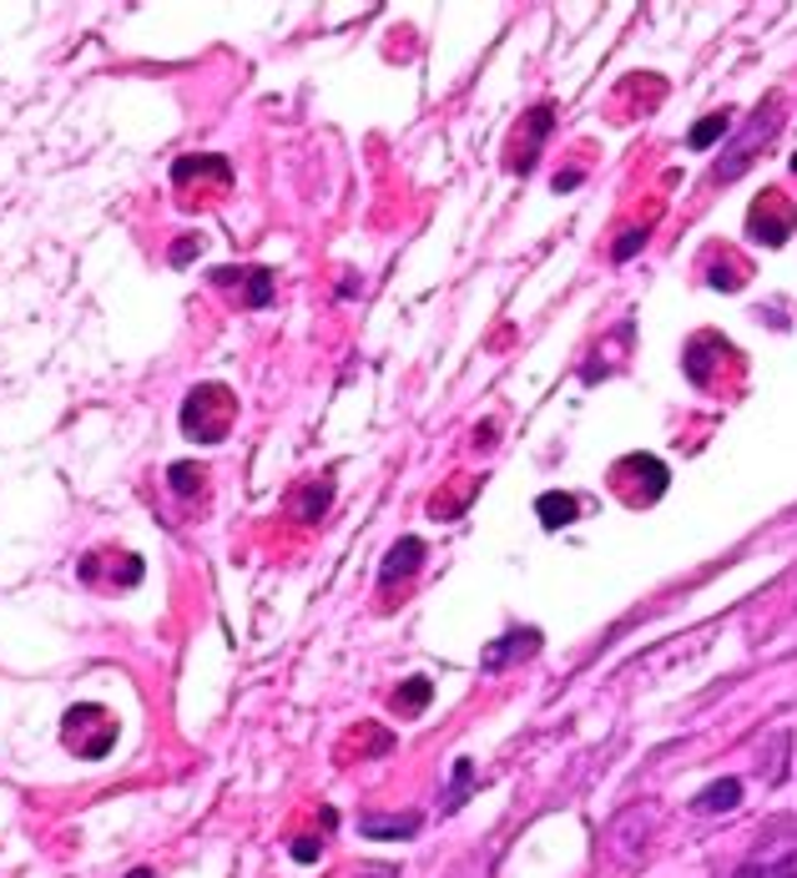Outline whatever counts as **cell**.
Returning a JSON list of instances; mask_svg holds the SVG:
<instances>
[{"label":"cell","mask_w":797,"mask_h":878,"mask_svg":"<svg viewBox=\"0 0 797 878\" xmlns=\"http://www.w3.org/2000/svg\"><path fill=\"white\" fill-rule=\"evenodd\" d=\"M233 419H238V399H233L227 384H197V389L182 399V435L197 439V445L227 439Z\"/></svg>","instance_id":"obj_1"},{"label":"cell","mask_w":797,"mask_h":878,"mask_svg":"<svg viewBox=\"0 0 797 878\" xmlns=\"http://www.w3.org/2000/svg\"><path fill=\"white\" fill-rule=\"evenodd\" d=\"M117 737H121V727L101 702H76L72 713L61 717V742H66L76 758H91V762L107 758V752L117 748Z\"/></svg>","instance_id":"obj_2"},{"label":"cell","mask_w":797,"mask_h":878,"mask_svg":"<svg viewBox=\"0 0 797 878\" xmlns=\"http://www.w3.org/2000/svg\"><path fill=\"white\" fill-rule=\"evenodd\" d=\"M726 878H797V828L787 818H777Z\"/></svg>","instance_id":"obj_3"},{"label":"cell","mask_w":797,"mask_h":878,"mask_svg":"<svg viewBox=\"0 0 797 878\" xmlns=\"http://www.w3.org/2000/svg\"><path fill=\"white\" fill-rule=\"evenodd\" d=\"M747 233H752L757 243H767V248H777V243L793 238V207H787L783 192H767V197L752 202Z\"/></svg>","instance_id":"obj_4"},{"label":"cell","mask_w":797,"mask_h":878,"mask_svg":"<svg viewBox=\"0 0 797 878\" xmlns=\"http://www.w3.org/2000/svg\"><path fill=\"white\" fill-rule=\"evenodd\" d=\"M172 182H177V192H192V182H213V192H227L233 167H227L223 157H182V162L172 167Z\"/></svg>","instance_id":"obj_5"},{"label":"cell","mask_w":797,"mask_h":878,"mask_svg":"<svg viewBox=\"0 0 797 878\" xmlns=\"http://www.w3.org/2000/svg\"><path fill=\"white\" fill-rule=\"evenodd\" d=\"M773 127H777V107H773V117H767V121H762V111H757V117H752V127L742 131V142L726 152L722 167H717V182H732V178H737L742 167H747V157L757 152V147H767V131H773Z\"/></svg>","instance_id":"obj_6"},{"label":"cell","mask_w":797,"mask_h":878,"mask_svg":"<svg viewBox=\"0 0 797 878\" xmlns=\"http://www.w3.org/2000/svg\"><path fill=\"white\" fill-rule=\"evenodd\" d=\"M424 566V540H414V535H405V540H399V546L389 550V556H384V566H379V581H409V576H414V570Z\"/></svg>","instance_id":"obj_7"},{"label":"cell","mask_w":797,"mask_h":878,"mask_svg":"<svg viewBox=\"0 0 797 878\" xmlns=\"http://www.w3.org/2000/svg\"><path fill=\"white\" fill-rule=\"evenodd\" d=\"M536 646H540V631H520V627H515V631H505V636L485 652V666H489V672H500V666H510V656H525V652H536Z\"/></svg>","instance_id":"obj_8"},{"label":"cell","mask_w":797,"mask_h":878,"mask_svg":"<svg viewBox=\"0 0 797 878\" xmlns=\"http://www.w3.org/2000/svg\"><path fill=\"white\" fill-rule=\"evenodd\" d=\"M737 803H742V783L737 778H722V783H712L707 793H697L691 807H697V813H717V807H722L726 813V807H737Z\"/></svg>","instance_id":"obj_9"},{"label":"cell","mask_w":797,"mask_h":878,"mask_svg":"<svg viewBox=\"0 0 797 878\" xmlns=\"http://www.w3.org/2000/svg\"><path fill=\"white\" fill-rule=\"evenodd\" d=\"M536 511H540V525L556 531V525H571L575 515H581V505H575V495H540Z\"/></svg>","instance_id":"obj_10"},{"label":"cell","mask_w":797,"mask_h":878,"mask_svg":"<svg viewBox=\"0 0 797 878\" xmlns=\"http://www.w3.org/2000/svg\"><path fill=\"white\" fill-rule=\"evenodd\" d=\"M434 697V687H429V677H409L405 687L394 692V713H405V717H419L424 713V702Z\"/></svg>","instance_id":"obj_11"},{"label":"cell","mask_w":797,"mask_h":878,"mask_svg":"<svg viewBox=\"0 0 797 878\" xmlns=\"http://www.w3.org/2000/svg\"><path fill=\"white\" fill-rule=\"evenodd\" d=\"M358 828L369 838H414L419 833V813H405V818H364Z\"/></svg>","instance_id":"obj_12"},{"label":"cell","mask_w":797,"mask_h":878,"mask_svg":"<svg viewBox=\"0 0 797 878\" xmlns=\"http://www.w3.org/2000/svg\"><path fill=\"white\" fill-rule=\"evenodd\" d=\"M726 127H732V117H726V111H712V117H702L697 127H691V147H697V152H707L717 137H726Z\"/></svg>","instance_id":"obj_13"},{"label":"cell","mask_w":797,"mask_h":878,"mask_svg":"<svg viewBox=\"0 0 797 878\" xmlns=\"http://www.w3.org/2000/svg\"><path fill=\"white\" fill-rule=\"evenodd\" d=\"M298 500H303V505H298V521H313V515L329 511V500H334V485H329V480H323V485H309V490H298Z\"/></svg>","instance_id":"obj_14"},{"label":"cell","mask_w":797,"mask_h":878,"mask_svg":"<svg viewBox=\"0 0 797 878\" xmlns=\"http://www.w3.org/2000/svg\"><path fill=\"white\" fill-rule=\"evenodd\" d=\"M168 480H172V490H182V495H192V490H203V464H172L168 470Z\"/></svg>","instance_id":"obj_15"},{"label":"cell","mask_w":797,"mask_h":878,"mask_svg":"<svg viewBox=\"0 0 797 878\" xmlns=\"http://www.w3.org/2000/svg\"><path fill=\"white\" fill-rule=\"evenodd\" d=\"M268 298H273V274H268V268H252V274H248V303H252V309H262Z\"/></svg>","instance_id":"obj_16"},{"label":"cell","mask_w":797,"mask_h":878,"mask_svg":"<svg viewBox=\"0 0 797 878\" xmlns=\"http://www.w3.org/2000/svg\"><path fill=\"white\" fill-rule=\"evenodd\" d=\"M470 778H475V762L460 758V762H454V793H450V803H444V807H460L464 803V793H470Z\"/></svg>","instance_id":"obj_17"},{"label":"cell","mask_w":797,"mask_h":878,"mask_svg":"<svg viewBox=\"0 0 797 878\" xmlns=\"http://www.w3.org/2000/svg\"><path fill=\"white\" fill-rule=\"evenodd\" d=\"M319 854H323V838H319V833H303V838H293V858H298V864H313Z\"/></svg>","instance_id":"obj_18"},{"label":"cell","mask_w":797,"mask_h":878,"mask_svg":"<svg viewBox=\"0 0 797 878\" xmlns=\"http://www.w3.org/2000/svg\"><path fill=\"white\" fill-rule=\"evenodd\" d=\"M450 878H489V864L485 858H470V864H460Z\"/></svg>","instance_id":"obj_19"},{"label":"cell","mask_w":797,"mask_h":878,"mask_svg":"<svg viewBox=\"0 0 797 878\" xmlns=\"http://www.w3.org/2000/svg\"><path fill=\"white\" fill-rule=\"evenodd\" d=\"M642 243H646V233H642V227H636V233H626V238L616 243V258H631V253L642 248Z\"/></svg>","instance_id":"obj_20"},{"label":"cell","mask_w":797,"mask_h":878,"mask_svg":"<svg viewBox=\"0 0 797 878\" xmlns=\"http://www.w3.org/2000/svg\"><path fill=\"white\" fill-rule=\"evenodd\" d=\"M358 878H399V868L384 864V868H358Z\"/></svg>","instance_id":"obj_21"},{"label":"cell","mask_w":797,"mask_h":878,"mask_svg":"<svg viewBox=\"0 0 797 878\" xmlns=\"http://www.w3.org/2000/svg\"><path fill=\"white\" fill-rule=\"evenodd\" d=\"M131 878H152V874H147V868H137V874H131Z\"/></svg>","instance_id":"obj_22"}]
</instances>
